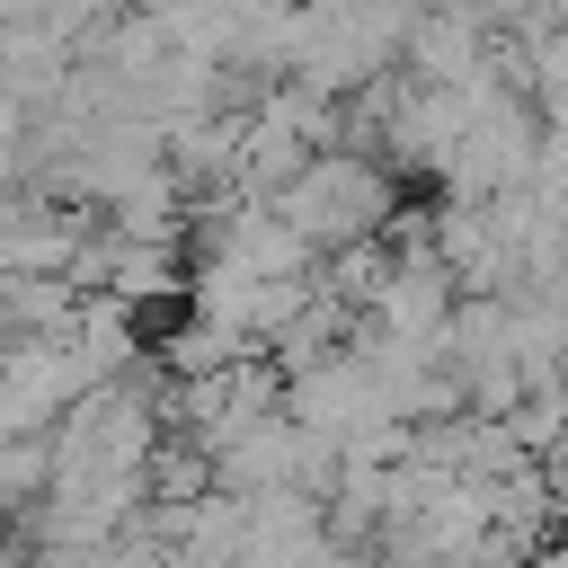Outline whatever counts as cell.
Returning a JSON list of instances; mask_svg holds the SVG:
<instances>
[{"instance_id":"1","label":"cell","mask_w":568,"mask_h":568,"mask_svg":"<svg viewBox=\"0 0 568 568\" xmlns=\"http://www.w3.org/2000/svg\"><path fill=\"white\" fill-rule=\"evenodd\" d=\"M275 213H284V231H293L302 248H355V240L390 213V186H382L373 160L320 151V160H302V169L275 186Z\"/></svg>"}]
</instances>
